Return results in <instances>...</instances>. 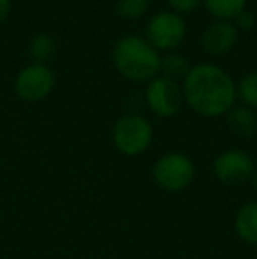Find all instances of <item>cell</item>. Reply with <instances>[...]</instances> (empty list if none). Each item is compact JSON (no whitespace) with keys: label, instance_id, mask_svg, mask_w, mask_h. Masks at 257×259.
I'll return each mask as SVG.
<instances>
[{"label":"cell","instance_id":"obj_11","mask_svg":"<svg viewBox=\"0 0 257 259\" xmlns=\"http://www.w3.org/2000/svg\"><path fill=\"white\" fill-rule=\"evenodd\" d=\"M236 231L243 242L257 245V203H248L236 215Z\"/></svg>","mask_w":257,"mask_h":259},{"label":"cell","instance_id":"obj_3","mask_svg":"<svg viewBox=\"0 0 257 259\" xmlns=\"http://www.w3.org/2000/svg\"><path fill=\"white\" fill-rule=\"evenodd\" d=\"M153 129L150 122L139 115H125L113 127V143L122 154L139 155L150 147Z\"/></svg>","mask_w":257,"mask_h":259},{"label":"cell","instance_id":"obj_7","mask_svg":"<svg viewBox=\"0 0 257 259\" xmlns=\"http://www.w3.org/2000/svg\"><path fill=\"white\" fill-rule=\"evenodd\" d=\"M183 92L176 81L157 76L148 83L146 103L150 109L161 118H169L176 115L182 108Z\"/></svg>","mask_w":257,"mask_h":259},{"label":"cell","instance_id":"obj_19","mask_svg":"<svg viewBox=\"0 0 257 259\" xmlns=\"http://www.w3.org/2000/svg\"><path fill=\"white\" fill-rule=\"evenodd\" d=\"M11 13V0H0V25L7 20Z\"/></svg>","mask_w":257,"mask_h":259},{"label":"cell","instance_id":"obj_8","mask_svg":"<svg viewBox=\"0 0 257 259\" xmlns=\"http://www.w3.org/2000/svg\"><path fill=\"white\" fill-rule=\"evenodd\" d=\"M254 160L243 150H227L213 162V173L226 185H241L254 175Z\"/></svg>","mask_w":257,"mask_h":259},{"label":"cell","instance_id":"obj_9","mask_svg":"<svg viewBox=\"0 0 257 259\" xmlns=\"http://www.w3.org/2000/svg\"><path fill=\"white\" fill-rule=\"evenodd\" d=\"M238 41V28L234 27L231 21L226 20H217L206 27L202 32L201 45L206 53L213 55V57H220L226 55Z\"/></svg>","mask_w":257,"mask_h":259},{"label":"cell","instance_id":"obj_12","mask_svg":"<svg viewBox=\"0 0 257 259\" xmlns=\"http://www.w3.org/2000/svg\"><path fill=\"white\" fill-rule=\"evenodd\" d=\"M190 71V64L183 55L178 53H168L166 57L161 58V76L168 78L171 81H178V79H185V76Z\"/></svg>","mask_w":257,"mask_h":259},{"label":"cell","instance_id":"obj_4","mask_svg":"<svg viewBox=\"0 0 257 259\" xmlns=\"http://www.w3.org/2000/svg\"><path fill=\"white\" fill-rule=\"evenodd\" d=\"M153 180L162 191H183L194 180V162L183 154H168L153 164Z\"/></svg>","mask_w":257,"mask_h":259},{"label":"cell","instance_id":"obj_2","mask_svg":"<svg viewBox=\"0 0 257 259\" xmlns=\"http://www.w3.org/2000/svg\"><path fill=\"white\" fill-rule=\"evenodd\" d=\"M113 62L117 71L130 81H151L161 71V55L157 50L137 35L122 37L115 45Z\"/></svg>","mask_w":257,"mask_h":259},{"label":"cell","instance_id":"obj_17","mask_svg":"<svg viewBox=\"0 0 257 259\" xmlns=\"http://www.w3.org/2000/svg\"><path fill=\"white\" fill-rule=\"evenodd\" d=\"M168 4L178 14V13H192V11L199 7L201 0H168Z\"/></svg>","mask_w":257,"mask_h":259},{"label":"cell","instance_id":"obj_5","mask_svg":"<svg viewBox=\"0 0 257 259\" xmlns=\"http://www.w3.org/2000/svg\"><path fill=\"white\" fill-rule=\"evenodd\" d=\"M187 25L183 18L171 11H162L150 18L146 25L148 42L155 50H175L183 42Z\"/></svg>","mask_w":257,"mask_h":259},{"label":"cell","instance_id":"obj_10","mask_svg":"<svg viewBox=\"0 0 257 259\" xmlns=\"http://www.w3.org/2000/svg\"><path fill=\"white\" fill-rule=\"evenodd\" d=\"M226 120L229 129L238 136H252L257 127L254 111L247 106H233L226 113Z\"/></svg>","mask_w":257,"mask_h":259},{"label":"cell","instance_id":"obj_16","mask_svg":"<svg viewBox=\"0 0 257 259\" xmlns=\"http://www.w3.org/2000/svg\"><path fill=\"white\" fill-rule=\"evenodd\" d=\"M150 0H118L117 14L125 20H137L148 11Z\"/></svg>","mask_w":257,"mask_h":259},{"label":"cell","instance_id":"obj_20","mask_svg":"<svg viewBox=\"0 0 257 259\" xmlns=\"http://www.w3.org/2000/svg\"><path fill=\"white\" fill-rule=\"evenodd\" d=\"M250 180H252V184H254V189L257 191V169L254 171V175H252V178H250Z\"/></svg>","mask_w":257,"mask_h":259},{"label":"cell","instance_id":"obj_14","mask_svg":"<svg viewBox=\"0 0 257 259\" xmlns=\"http://www.w3.org/2000/svg\"><path fill=\"white\" fill-rule=\"evenodd\" d=\"M28 52H30V57H32V60H34V64L46 65V62L52 60L53 55H55L57 45H55V41H53L52 35L39 34L30 41Z\"/></svg>","mask_w":257,"mask_h":259},{"label":"cell","instance_id":"obj_18","mask_svg":"<svg viewBox=\"0 0 257 259\" xmlns=\"http://www.w3.org/2000/svg\"><path fill=\"white\" fill-rule=\"evenodd\" d=\"M254 25H255V16L247 9H243L236 18H234V27L241 28V30H250Z\"/></svg>","mask_w":257,"mask_h":259},{"label":"cell","instance_id":"obj_13","mask_svg":"<svg viewBox=\"0 0 257 259\" xmlns=\"http://www.w3.org/2000/svg\"><path fill=\"white\" fill-rule=\"evenodd\" d=\"M204 7L217 20L231 21L245 9L247 0H202Z\"/></svg>","mask_w":257,"mask_h":259},{"label":"cell","instance_id":"obj_1","mask_svg":"<svg viewBox=\"0 0 257 259\" xmlns=\"http://www.w3.org/2000/svg\"><path fill=\"white\" fill-rule=\"evenodd\" d=\"M183 97L195 113L202 116L226 115L236 101L233 78L213 64L190 67L183 79Z\"/></svg>","mask_w":257,"mask_h":259},{"label":"cell","instance_id":"obj_15","mask_svg":"<svg viewBox=\"0 0 257 259\" xmlns=\"http://www.w3.org/2000/svg\"><path fill=\"white\" fill-rule=\"evenodd\" d=\"M236 96L247 108H257V72H250L241 79L236 89Z\"/></svg>","mask_w":257,"mask_h":259},{"label":"cell","instance_id":"obj_6","mask_svg":"<svg viewBox=\"0 0 257 259\" xmlns=\"http://www.w3.org/2000/svg\"><path fill=\"white\" fill-rule=\"evenodd\" d=\"M55 87V74L48 65L32 64L25 67L14 81L18 97L28 103H37L48 97Z\"/></svg>","mask_w":257,"mask_h":259}]
</instances>
